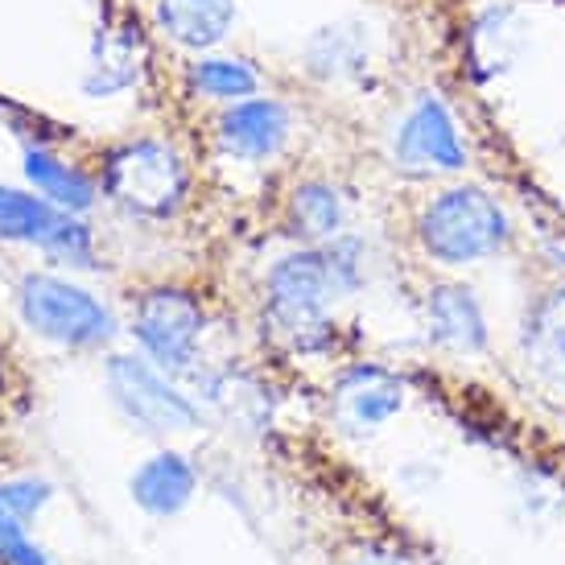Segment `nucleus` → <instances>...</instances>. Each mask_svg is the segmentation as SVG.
Listing matches in <instances>:
<instances>
[{
	"label": "nucleus",
	"mask_w": 565,
	"mask_h": 565,
	"mask_svg": "<svg viewBox=\"0 0 565 565\" xmlns=\"http://www.w3.org/2000/svg\"><path fill=\"white\" fill-rule=\"evenodd\" d=\"M339 294L327 252H294L268 273V327L294 351L330 343L327 301Z\"/></svg>",
	"instance_id": "1"
},
{
	"label": "nucleus",
	"mask_w": 565,
	"mask_h": 565,
	"mask_svg": "<svg viewBox=\"0 0 565 565\" xmlns=\"http://www.w3.org/2000/svg\"><path fill=\"white\" fill-rule=\"evenodd\" d=\"M422 248L441 265H471L508 244V215L479 186H458L438 194L417 223Z\"/></svg>",
	"instance_id": "2"
},
{
	"label": "nucleus",
	"mask_w": 565,
	"mask_h": 565,
	"mask_svg": "<svg viewBox=\"0 0 565 565\" xmlns=\"http://www.w3.org/2000/svg\"><path fill=\"white\" fill-rule=\"evenodd\" d=\"M104 186L137 215H170L186 194V166L161 141H137L111 153Z\"/></svg>",
	"instance_id": "3"
},
{
	"label": "nucleus",
	"mask_w": 565,
	"mask_h": 565,
	"mask_svg": "<svg viewBox=\"0 0 565 565\" xmlns=\"http://www.w3.org/2000/svg\"><path fill=\"white\" fill-rule=\"evenodd\" d=\"M21 318L63 347H99L111 334V315L92 294L38 273L21 281Z\"/></svg>",
	"instance_id": "4"
},
{
	"label": "nucleus",
	"mask_w": 565,
	"mask_h": 565,
	"mask_svg": "<svg viewBox=\"0 0 565 565\" xmlns=\"http://www.w3.org/2000/svg\"><path fill=\"white\" fill-rule=\"evenodd\" d=\"M393 166L408 178H434V173H455L467 166V145L438 95H422L408 108L393 137Z\"/></svg>",
	"instance_id": "5"
},
{
	"label": "nucleus",
	"mask_w": 565,
	"mask_h": 565,
	"mask_svg": "<svg viewBox=\"0 0 565 565\" xmlns=\"http://www.w3.org/2000/svg\"><path fill=\"white\" fill-rule=\"evenodd\" d=\"M108 388L116 396V405L149 434H186L199 425V413L186 396L170 388L149 363L132 360V355H116L108 363Z\"/></svg>",
	"instance_id": "6"
},
{
	"label": "nucleus",
	"mask_w": 565,
	"mask_h": 565,
	"mask_svg": "<svg viewBox=\"0 0 565 565\" xmlns=\"http://www.w3.org/2000/svg\"><path fill=\"white\" fill-rule=\"evenodd\" d=\"M132 330L161 367H190L203 339V310L182 289H153L137 306Z\"/></svg>",
	"instance_id": "7"
},
{
	"label": "nucleus",
	"mask_w": 565,
	"mask_h": 565,
	"mask_svg": "<svg viewBox=\"0 0 565 565\" xmlns=\"http://www.w3.org/2000/svg\"><path fill=\"white\" fill-rule=\"evenodd\" d=\"M289 137V111L277 99H244L232 104L220 120V145L227 158L265 161Z\"/></svg>",
	"instance_id": "8"
},
{
	"label": "nucleus",
	"mask_w": 565,
	"mask_h": 565,
	"mask_svg": "<svg viewBox=\"0 0 565 565\" xmlns=\"http://www.w3.org/2000/svg\"><path fill=\"white\" fill-rule=\"evenodd\" d=\"M405 408V388L401 380L380 372V367H355L339 380L334 388V417L351 429V434H367L376 425L393 422Z\"/></svg>",
	"instance_id": "9"
},
{
	"label": "nucleus",
	"mask_w": 565,
	"mask_h": 565,
	"mask_svg": "<svg viewBox=\"0 0 565 565\" xmlns=\"http://www.w3.org/2000/svg\"><path fill=\"white\" fill-rule=\"evenodd\" d=\"M529 46V25L512 4L487 9L475 17L471 33H467V54L479 79H495L503 71H512L520 63V54Z\"/></svg>",
	"instance_id": "10"
},
{
	"label": "nucleus",
	"mask_w": 565,
	"mask_h": 565,
	"mask_svg": "<svg viewBox=\"0 0 565 565\" xmlns=\"http://www.w3.org/2000/svg\"><path fill=\"white\" fill-rule=\"evenodd\" d=\"M429 339L458 355H479L487 347V318L467 285H438L429 294Z\"/></svg>",
	"instance_id": "11"
},
{
	"label": "nucleus",
	"mask_w": 565,
	"mask_h": 565,
	"mask_svg": "<svg viewBox=\"0 0 565 565\" xmlns=\"http://www.w3.org/2000/svg\"><path fill=\"white\" fill-rule=\"evenodd\" d=\"M158 21L178 46L211 50L236 25V0H158Z\"/></svg>",
	"instance_id": "12"
},
{
	"label": "nucleus",
	"mask_w": 565,
	"mask_h": 565,
	"mask_svg": "<svg viewBox=\"0 0 565 565\" xmlns=\"http://www.w3.org/2000/svg\"><path fill=\"white\" fill-rule=\"evenodd\" d=\"M194 495V467L182 455L149 458L141 471L132 475V500L141 503L149 516H173L182 512Z\"/></svg>",
	"instance_id": "13"
},
{
	"label": "nucleus",
	"mask_w": 565,
	"mask_h": 565,
	"mask_svg": "<svg viewBox=\"0 0 565 565\" xmlns=\"http://www.w3.org/2000/svg\"><path fill=\"white\" fill-rule=\"evenodd\" d=\"M141 75V42L132 30H116L104 25L92 42V66H87V92L111 95L125 92L128 83Z\"/></svg>",
	"instance_id": "14"
},
{
	"label": "nucleus",
	"mask_w": 565,
	"mask_h": 565,
	"mask_svg": "<svg viewBox=\"0 0 565 565\" xmlns=\"http://www.w3.org/2000/svg\"><path fill=\"white\" fill-rule=\"evenodd\" d=\"M524 355L536 376L565 384V289L541 298L524 330Z\"/></svg>",
	"instance_id": "15"
},
{
	"label": "nucleus",
	"mask_w": 565,
	"mask_h": 565,
	"mask_svg": "<svg viewBox=\"0 0 565 565\" xmlns=\"http://www.w3.org/2000/svg\"><path fill=\"white\" fill-rule=\"evenodd\" d=\"M63 211L50 199H33L21 190L0 186V236L25 239V244H50V236L63 227Z\"/></svg>",
	"instance_id": "16"
},
{
	"label": "nucleus",
	"mask_w": 565,
	"mask_h": 565,
	"mask_svg": "<svg viewBox=\"0 0 565 565\" xmlns=\"http://www.w3.org/2000/svg\"><path fill=\"white\" fill-rule=\"evenodd\" d=\"M25 173H30V182L42 190V199H50L54 206H63V211H87L95 203V186L83 178L79 170H71L63 166L58 158H50L42 149H30L25 153Z\"/></svg>",
	"instance_id": "17"
},
{
	"label": "nucleus",
	"mask_w": 565,
	"mask_h": 565,
	"mask_svg": "<svg viewBox=\"0 0 565 565\" xmlns=\"http://www.w3.org/2000/svg\"><path fill=\"white\" fill-rule=\"evenodd\" d=\"M289 220L298 227V236L334 239L343 227V199H339V190L322 186V182H306L289 203Z\"/></svg>",
	"instance_id": "18"
},
{
	"label": "nucleus",
	"mask_w": 565,
	"mask_h": 565,
	"mask_svg": "<svg viewBox=\"0 0 565 565\" xmlns=\"http://www.w3.org/2000/svg\"><path fill=\"white\" fill-rule=\"evenodd\" d=\"M190 83H194V92L211 95V99H248L260 75L244 58H199L190 66Z\"/></svg>",
	"instance_id": "19"
},
{
	"label": "nucleus",
	"mask_w": 565,
	"mask_h": 565,
	"mask_svg": "<svg viewBox=\"0 0 565 565\" xmlns=\"http://www.w3.org/2000/svg\"><path fill=\"white\" fill-rule=\"evenodd\" d=\"M54 256H63V260H71V265H79V268H92V236H87V227L83 223H75L71 215L63 220V227L50 236L46 244Z\"/></svg>",
	"instance_id": "20"
},
{
	"label": "nucleus",
	"mask_w": 565,
	"mask_h": 565,
	"mask_svg": "<svg viewBox=\"0 0 565 565\" xmlns=\"http://www.w3.org/2000/svg\"><path fill=\"white\" fill-rule=\"evenodd\" d=\"M347 565H405L396 553H384V550H363V553H355Z\"/></svg>",
	"instance_id": "21"
}]
</instances>
